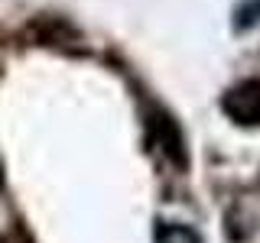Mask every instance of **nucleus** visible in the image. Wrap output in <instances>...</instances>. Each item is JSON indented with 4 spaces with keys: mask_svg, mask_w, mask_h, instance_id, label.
<instances>
[{
    "mask_svg": "<svg viewBox=\"0 0 260 243\" xmlns=\"http://www.w3.org/2000/svg\"><path fill=\"white\" fill-rule=\"evenodd\" d=\"M156 243H202L199 233L192 227H182V224H159L156 227Z\"/></svg>",
    "mask_w": 260,
    "mask_h": 243,
    "instance_id": "f03ea898",
    "label": "nucleus"
},
{
    "mask_svg": "<svg viewBox=\"0 0 260 243\" xmlns=\"http://www.w3.org/2000/svg\"><path fill=\"white\" fill-rule=\"evenodd\" d=\"M13 211H10V201L4 198V191H0V240H7L13 233Z\"/></svg>",
    "mask_w": 260,
    "mask_h": 243,
    "instance_id": "7ed1b4c3",
    "label": "nucleus"
},
{
    "mask_svg": "<svg viewBox=\"0 0 260 243\" xmlns=\"http://www.w3.org/2000/svg\"><path fill=\"white\" fill-rule=\"evenodd\" d=\"M228 117H234L244 127L260 124V81H241L231 94L224 97Z\"/></svg>",
    "mask_w": 260,
    "mask_h": 243,
    "instance_id": "f257e3e1",
    "label": "nucleus"
}]
</instances>
